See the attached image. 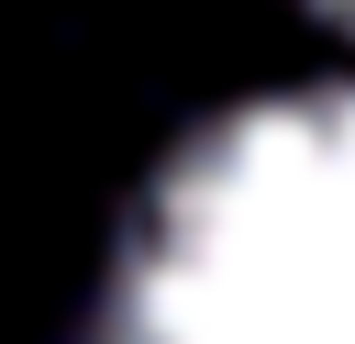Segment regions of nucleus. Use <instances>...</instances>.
<instances>
[{"label": "nucleus", "instance_id": "nucleus-2", "mask_svg": "<svg viewBox=\"0 0 355 344\" xmlns=\"http://www.w3.org/2000/svg\"><path fill=\"white\" fill-rule=\"evenodd\" d=\"M322 11H333V22H344V33H355V0H322Z\"/></svg>", "mask_w": 355, "mask_h": 344}, {"label": "nucleus", "instance_id": "nucleus-1", "mask_svg": "<svg viewBox=\"0 0 355 344\" xmlns=\"http://www.w3.org/2000/svg\"><path fill=\"white\" fill-rule=\"evenodd\" d=\"M89 344H355V78L211 111L144 178Z\"/></svg>", "mask_w": 355, "mask_h": 344}]
</instances>
